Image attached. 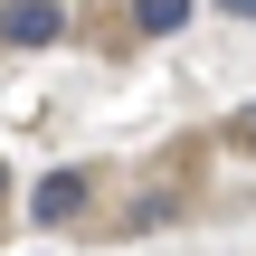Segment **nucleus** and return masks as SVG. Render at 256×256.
Returning <instances> with one entry per match:
<instances>
[{
    "label": "nucleus",
    "mask_w": 256,
    "mask_h": 256,
    "mask_svg": "<svg viewBox=\"0 0 256 256\" xmlns=\"http://www.w3.org/2000/svg\"><path fill=\"white\" fill-rule=\"evenodd\" d=\"M228 142H238V152H256V104H238V114H228Z\"/></svg>",
    "instance_id": "4"
},
{
    "label": "nucleus",
    "mask_w": 256,
    "mask_h": 256,
    "mask_svg": "<svg viewBox=\"0 0 256 256\" xmlns=\"http://www.w3.org/2000/svg\"><path fill=\"white\" fill-rule=\"evenodd\" d=\"M228 19H256V0H228Z\"/></svg>",
    "instance_id": "5"
},
{
    "label": "nucleus",
    "mask_w": 256,
    "mask_h": 256,
    "mask_svg": "<svg viewBox=\"0 0 256 256\" xmlns=\"http://www.w3.org/2000/svg\"><path fill=\"white\" fill-rule=\"evenodd\" d=\"M0 200H10V171H0Z\"/></svg>",
    "instance_id": "6"
},
{
    "label": "nucleus",
    "mask_w": 256,
    "mask_h": 256,
    "mask_svg": "<svg viewBox=\"0 0 256 256\" xmlns=\"http://www.w3.org/2000/svg\"><path fill=\"white\" fill-rule=\"evenodd\" d=\"M86 200H95V171H48L28 190V218L38 228H66V218H86Z\"/></svg>",
    "instance_id": "1"
},
{
    "label": "nucleus",
    "mask_w": 256,
    "mask_h": 256,
    "mask_svg": "<svg viewBox=\"0 0 256 256\" xmlns=\"http://www.w3.org/2000/svg\"><path fill=\"white\" fill-rule=\"evenodd\" d=\"M180 19H190V0H133V28L142 38H171Z\"/></svg>",
    "instance_id": "3"
},
{
    "label": "nucleus",
    "mask_w": 256,
    "mask_h": 256,
    "mask_svg": "<svg viewBox=\"0 0 256 256\" xmlns=\"http://www.w3.org/2000/svg\"><path fill=\"white\" fill-rule=\"evenodd\" d=\"M57 28H66L57 0H0V38L10 48H57Z\"/></svg>",
    "instance_id": "2"
}]
</instances>
